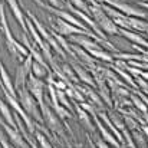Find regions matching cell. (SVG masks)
I'll return each instance as SVG.
<instances>
[{
	"mask_svg": "<svg viewBox=\"0 0 148 148\" xmlns=\"http://www.w3.org/2000/svg\"><path fill=\"white\" fill-rule=\"evenodd\" d=\"M135 1H148V0H135Z\"/></svg>",
	"mask_w": 148,
	"mask_h": 148,
	"instance_id": "d6a6232c",
	"label": "cell"
},
{
	"mask_svg": "<svg viewBox=\"0 0 148 148\" xmlns=\"http://www.w3.org/2000/svg\"><path fill=\"white\" fill-rule=\"evenodd\" d=\"M128 22L132 27V30L138 32V33H147L148 32V22L140 17H128Z\"/></svg>",
	"mask_w": 148,
	"mask_h": 148,
	"instance_id": "ac0fdd59",
	"label": "cell"
},
{
	"mask_svg": "<svg viewBox=\"0 0 148 148\" xmlns=\"http://www.w3.org/2000/svg\"><path fill=\"white\" fill-rule=\"evenodd\" d=\"M69 3H71L72 6H75L76 9L82 10L84 13L89 14V9H88V4L85 3V0H69Z\"/></svg>",
	"mask_w": 148,
	"mask_h": 148,
	"instance_id": "83f0119b",
	"label": "cell"
},
{
	"mask_svg": "<svg viewBox=\"0 0 148 148\" xmlns=\"http://www.w3.org/2000/svg\"><path fill=\"white\" fill-rule=\"evenodd\" d=\"M122 148H127V147H122Z\"/></svg>",
	"mask_w": 148,
	"mask_h": 148,
	"instance_id": "74e56055",
	"label": "cell"
},
{
	"mask_svg": "<svg viewBox=\"0 0 148 148\" xmlns=\"http://www.w3.org/2000/svg\"><path fill=\"white\" fill-rule=\"evenodd\" d=\"M140 76H141L143 79L148 81V71H144V69H143V71H141V75H140Z\"/></svg>",
	"mask_w": 148,
	"mask_h": 148,
	"instance_id": "1f68e13d",
	"label": "cell"
},
{
	"mask_svg": "<svg viewBox=\"0 0 148 148\" xmlns=\"http://www.w3.org/2000/svg\"><path fill=\"white\" fill-rule=\"evenodd\" d=\"M124 124H125V127H127V130L128 131H134V130H138V121L134 118V116H131V115H124Z\"/></svg>",
	"mask_w": 148,
	"mask_h": 148,
	"instance_id": "4316f807",
	"label": "cell"
},
{
	"mask_svg": "<svg viewBox=\"0 0 148 148\" xmlns=\"http://www.w3.org/2000/svg\"><path fill=\"white\" fill-rule=\"evenodd\" d=\"M86 52H88L92 58H95V59L105 60V62H108V63L115 62L114 55H112V53H109V52H106V50H103V49H88Z\"/></svg>",
	"mask_w": 148,
	"mask_h": 148,
	"instance_id": "e0dca14e",
	"label": "cell"
},
{
	"mask_svg": "<svg viewBox=\"0 0 148 148\" xmlns=\"http://www.w3.org/2000/svg\"><path fill=\"white\" fill-rule=\"evenodd\" d=\"M88 1H91V3H92V1H95V0H88Z\"/></svg>",
	"mask_w": 148,
	"mask_h": 148,
	"instance_id": "d590c367",
	"label": "cell"
},
{
	"mask_svg": "<svg viewBox=\"0 0 148 148\" xmlns=\"http://www.w3.org/2000/svg\"><path fill=\"white\" fill-rule=\"evenodd\" d=\"M78 148H84V147H82V145H78Z\"/></svg>",
	"mask_w": 148,
	"mask_h": 148,
	"instance_id": "e575fe53",
	"label": "cell"
},
{
	"mask_svg": "<svg viewBox=\"0 0 148 148\" xmlns=\"http://www.w3.org/2000/svg\"><path fill=\"white\" fill-rule=\"evenodd\" d=\"M118 33L122 35L125 39L131 40L134 45H138V46H141V48H144V49H148V40L141 35V33H138V32H135V30L119 29V27H118Z\"/></svg>",
	"mask_w": 148,
	"mask_h": 148,
	"instance_id": "8fae6325",
	"label": "cell"
},
{
	"mask_svg": "<svg viewBox=\"0 0 148 148\" xmlns=\"http://www.w3.org/2000/svg\"><path fill=\"white\" fill-rule=\"evenodd\" d=\"M0 147L1 148H12L9 145V141L6 137H3V134H0Z\"/></svg>",
	"mask_w": 148,
	"mask_h": 148,
	"instance_id": "f546056e",
	"label": "cell"
},
{
	"mask_svg": "<svg viewBox=\"0 0 148 148\" xmlns=\"http://www.w3.org/2000/svg\"><path fill=\"white\" fill-rule=\"evenodd\" d=\"M56 97H58V101H59V103H60L62 106H65V108L69 109L71 112L73 111V105H72L71 101L68 99V95H66L65 91H62V89H56Z\"/></svg>",
	"mask_w": 148,
	"mask_h": 148,
	"instance_id": "7402d4cb",
	"label": "cell"
},
{
	"mask_svg": "<svg viewBox=\"0 0 148 148\" xmlns=\"http://www.w3.org/2000/svg\"><path fill=\"white\" fill-rule=\"evenodd\" d=\"M40 112H42V116H43V124L49 128L50 131L56 135H59L60 138H65V132H63V128H62V124H60V119L58 118V115L55 114V111L52 109L49 103H42L40 105Z\"/></svg>",
	"mask_w": 148,
	"mask_h": 148,
	"instance_id": "3957f363",
	"label": "cell"
},
{
	"mask_svg": "<svg viewBox=\"0 0 148 148\" xmlns=\"http://www.w3.org/2000/svg\"><path fill=\"white\" fill-rule=\"evenodd\" d=\"M130 99H131V102H132V105L141 112V114H145L148 112V106L145 105V102L143 101V99L140 98L138 95H134V94H130Z\"/></svg>",
	"mask_w": 148,
	"mask_h": 148,
	"instance_id": "603a6c76",
	"label": "cell"
},
{
	"mask_svg": "<svg viewBox=\"0 0 148 148\" xmlns=\"http://www.w3.org/2000/svg\"><path fill=\"white\" fill-rule=\"evenodd\" d=\"M0 134H1V132H0Z\"/></svg>",
	"mask_w": 148,
	"mask_h": 148,
	"instance_id": "f35d334b",
	"label": "cell"
},
{
	"mask_svg": "<svg viewBox=\"0 0 148 148\" xmlns=\"http://www.w3.org/2000/svg\"><path fill=\"white\" fill-rule=\"evenodd\" d=\"M94 81H95L97 88H98V95L103 101V103H106L108 106H112V97H111V91H109V86L106 84V79L101 73L94 72Z\"/></svg>",
	"mask_w": 148,
	"mask_h": 148,
	"instance_id": "ba28073f",
	"label": "cell"
},
{
	"mask_svg": "<svg viewBox=\"0 0 148 148\" xmlns=\"http://www.w3.org/2000/svg\"><path fill=\"white\" fill-rule=\"evenodd\" d=\"M49 72H50V69L45 68V66H43V65H40L39 62L33 60V63H32V73H33L36 78L43 79L45 76H48V73H49Z\"/></svg>",
	"mask_w": 148,
	"mask_h": 148,
	"instance_id": "ffe728a7",
	"label": "cell"
},
{
	"mask_svg": "<svg viewBox=\"0 0 148 148\" xmlns=\"http://www.w3.org/2000/svg\"><path fill=\"white\" fill-rule=\"evenodd\" d=\"M26 14H27V17L32 20V23L35 25V27H36V30L39 32V35L42 36V39H43V40H45V42H46V43H48V45L50 46V49L55 50V52H56V53H58L60 58H66V53H65V50L59 46V43L56 42L55 36L46 30V27H45V26H43V25H42V23H40V22H39L36 17H35V16H33V13H32L30 10H27V9H26Z\"/></svg>",
	"mask_w": 148,
	"mask_h": 148,
	"instance_id": "277c9868",
	"label": "cell"
},
{
	"mask_svg": "<svg viewBox=\"0 0 148 148\" xmlns=\"http://www.w3.org/2000/svg\"><path fill=\"white\" fill-rule=\"evenodd\" d=\"M141 131L144 132V135L147 137V140H148V125H147V124H143V127H141Z\"/></svg>",
	"mask_w": 148,
	"mask_h": 148,
	"instance_id": "4dcf8cb0",
	"label": "cell"
},
{
	"mask_svg": "<svg viewBox=\"0 0 148 148\" xmlns=\"http://www.w3.org/2000/svg\"><path fill=\"white\" fill-rule=\"evenodd\" d=\"M89 9V16L92 17V20L97 23L99 29L106 33V35H119L118 33V26L114 23V20L102 10L101 4L97 1H92L91 6H88Z\"/></svg>",
	"mask_w": 148,
	"mask_h": 148,
	"instance_id": "7a4b0ae2",
	"label": "cell"
},
{
	"mask_svg": "<svg viewBox=\"0 0 148 148\" xmlns=\"http://www.w3.org/2000/svg\"><path fill=\"white\" fill-rule=\"evenodd\" d=\"M0 125L3 127L4 132L7 134L9 140L12 141V144L14 145V148H30V145L27 144V141L23 138V135H22L17 130H14V128H12L10 125H7V124L4 122V119L0 121Z\"/></svg>",
	"mask_w": 148,
	"mask_h": 148,
	"instance_id": "52a82bcc",
	"label": "cell"
},
{
	"mask_svg": "<svg viewBox=\"0 0 148 148\" xmlns=\"http://www.w3.org/2000/svg\"><path fill=\"white\" fill-rule=\"evenodd\" d=\"M112 71H114V72H116L118 75H121V76L128 82V85H131L132 88H138V86H137V84H135V81H134V78H132L128 72L122 71V69H121V68H118V66H114V68H112Z\"/></svg>",
	"mask_w": 148,
	"mask_h": 148,
	"instance_id": "cb8c5ba5",
	"label": "cell"
},
{
	"mask_svg": "<svg viewBox=\"0 0 148 148\" xmlns=\"http://www.w3.org/2000/svg\"><path fill=\"white\" fill-rule=\"evenodd\" d=\"M109 119H111V122L119 130V131H122V130H125L127 127H125V124H124V119L121 118V115H118L116 112H111L109 115Z\"/></svg>",
	"mask_w": 148,
	"mask_h": 148,
	"instance_id": "484cf974",
	"label": "cell"
},
{
	"mask_svg": "<svg viewBox=\"0 0 148 148\" xmlns=\"http://www.w3.org/2000/svg\"><path fill=\"white\" fill-rule=\"evenodd\" d=\"M46 86L48 85L40 78H36L33 73H30L29 78H27V81H26V88L33 95V98L36 99V102L39 103V106L42 103H45V91H46Z\"/></svg>",
	"mask_w": 148,
	"mask_h": 148,
	"instance_id": "5b68a950",
	"label": "cell"
},
{
	"mask_svg": "<svg viewBox=\"0 0 148 148\" xmlns=\"http://www.w3.org/2000/svg\"><path fill=\"white\" fill-rule=\"evenodd\" d=\"M131 132V137L135 143L137 148H148V140L147 137L144 135V132L138 128V130H134V131H130Z\"/></svg>",
	"mask_w": 148,
	"mask_h": 148,
	"instance_id": "d6986e66",
	"label": "cell"
},
{
	"mask_svg": "<svg viewBox=\"0 0 148 148\" xmlns=\"http://www.w3.org/2000/svg\"><path fill=\"white\" fill-rule=\"evenodd\" d=\"M95 145H97V148H111L109 147V144H108L106 141H103L101 137L97 140V144H95Z\"/></svg>",
	"mask_w": 148,
	"mask_h": 148,
	"instance_id": "f1b7e54d",
	"label": "cell"
},
{
	"mask_svg": "<svg viewBox=\"0 0 148 148\" xmlns=\"http://www.w3.org/2000/svg\"><path fill=\"white\" fill-rule=\"evenodd\" d=\"M0 115H1V118L4 119V122L7 125H10L12 128L17 130V125H16V121H14V115H13L9 103L6 101H3L1 98H0Z\"/></svg>",
	"mask_w": 148,
	"mask_h": 148,
	"instance_id": "9a60e30c",
	"label": "cell"
},
{
	"mask_svg": "<svg viewBox=\"0 0 148 148\" xmlns=\"http://www.w3.org/2000/svg\"><path fill=\"white\" fill-rule=\"evenodd\" d=\"M92 118L95 119V127H97V130L99 131V135H101V138L103 140V141H106L109 145H112V147L115 148H122V145L119 144V141L115 138V135L102 124V121L98 118V115L95 114V115H92Z\"/></svg>",
	"mask_w": 148,
	"mask_h": 148,
	"instance_id": "9c48e42d",
	"label": "cell"
},
{
	"mask_svg": "<svg viewBox=\"0 0 148 148\" xmlns=\"http://www.w3.org/2000/svg\"><path fill=\"white\" fill-rule=\"evenodd\" d=\"M73 108H75V109H76V112H78V119H79L81 125H82V127H84L88 132H95L97 127L92 124L91 115H89V114H88L84 108H81V105H79V103H76V102H75Z\"/></svg>",
	"mask_w": 148,
	"mask_h": 148,
	"instance_id": "4fadbf2b",
	"label": "cell"
},
{
	"mask_svg": "<svg viewBox=\"0 0 148 148\" xmlns=\"http://www.w3.org/2000/svg\"><path fill=\"white\" fill-rule=\"evenodd\" d=\"M71 66H72V69H73L75 75L78 76V79H79L81 82H84L85 85H88V86H91V88H95V86H97V84H95L94 78L88 73V71H86L84 66H81L79 63H72Z\"/></svg>",
	"mask_w": 148,
	"mask_h": 148,
	"instance_id": "5bb4252c",
	"label": "cell"
},
{
	"mask_svg": "<svg viewBox=\"0 0 148 148\" xmlns=\"http://www.w3.org/2000/svg\"><path fill=\"white\" fill-rule=\"evenodd\" d=\"M1 119H3V118H1V115H0V121H1Z\"/></svg>",
	"mask_w": 148,
	"mask_h": 148,
	"instance_id": "8d00e7d4",
	"label": "cell"
},
{
	"mask_svg": "<svg viewBox=\"0 0 148 148\" xmlns=\"http://www.w3.org/2000/svg\"><path fill=\"white\" fill-rule=\"evenodd\" d=\"M60 71H62V73L72 82V84H78L79 82V79H78V76L75 75V72H73V69H72V66L69 65V63H63L62 66H60Z\"/></svg>",
	"mask_w": 148,
	"mask_h": 148,
	"instance_id": "44dd1931",
	"label": "cell"
},
{
	"mask_svg": "<svg viewBox=\"0 0 148 148\" xmlns=\"http://www.w3.org/2000/svg\"><path fill=\"white\" fill-rule=\"evenodd\" d=\"M145 19H147V22H148V13H147V16H145Z\"/></svg>",
	"mask_w": 148,
	"mask_h": 148,
	"instance_id": "836d02e7",
	"label": "cell"
},
{
	"mask_svg": "<svg viewBox=\"0 0 148 148\" xmlns=\"http://www.w3.org/2000/svg\"><path fill=\"white\" fill-rule=\"evenodd\" d=\"M6 3L9 4V7H10V10H12L14 19L19 22L20 27L23 29V33L29 35V32H27V26H26V16L23 14V12H22V9H20L19 1H17V0H6Z\"/></svg>",
	"mask_w": 148,
	"mask_h": 148,
	"instance_id": "30bf717a",
	"label": "cell"
},
{
	"mask_svg": "<svg viewBox=\"0 0 148 148\" xmlns=\"http://www.w3.org/2000/svg\"><path fill=\"white\" fill-rule=\"evenodd\" d=\"M0 86H3L12 97L17 98V92H16V88H14V82L12 81L10 75L7 73L4 65L0 62Z\"/></svg>",
	"mask_w": 148,
	"mask_h": 148,
	"instance_id": "7c38bea8",
	"label": "cell"
},
{
	"mask_svg": "<svg viewBox=\"0 0 148 148\" xmlns=\"http://www.w3.org/2000/svg\"><path fill=\"white\" fill-rule=\"evenodd\" d=\"M32 63H33V58L29 53L23 62H20V65L16 69V76H14V88H20L23 85H26V81L29 78V75L32 73Z\"/></svg>",
	"mask_w": 148,
	"mask_h": 148,
	"instance_id": "8992f818",
	"label": "cell"
},
{
	"mask_svg": "<svg viewBox=\"0 0 148 148\" xmlns=\"http://www.w3.org/2000/svg\"><path fill=\"white\" fill-rule=\"evenodd\" d=\"M71 49L73 50V53H75L76 59L79 58L84 63H86V65H88V66H91V68H94V66H95V58H92V56L84 49V48H81L79 45L71 43Z\"/></svg>",
	"mask_w": 148,
	"mask_h": 148,
	"instance_id": "2e32d148",
	"label": "cell"
},
{
	"mask_svg": "<svg viewBox=\"0 0 148 148\" xmlns=\"http://www.w3.org/2000/svg\"><path fill=\"white\" fill-rule=\"evenodd\" d=\"M35 137H36V140H38V143H39L40 148H53L52 147V144H50V140L43 134V132H40V131L36 130Z\"/></svg>",
	"mask_w": 148,
	"mask_h": 148,
	"instance_id": "d4e9b609",
	"label": "cell"
},
{
	"mask_svg": "<svg viewBox=\"0 0 148 148\" xmlns=\"http://www.w3.org/2000/svg\"><path fill=\"white\" fill-rule=\"evenodd\" d=\"M16 92H17V101L20 102V105L26 111V114L35 122L43 124V116H42V112H40V106L36 102V99L33 98V95L29 92L26 85H23L20 88H16Z\"/></svg>",
	"mask_w": 148,
	"mask_h": 148,
	"instance_id": "6da1fadb",
	"label": "cell"
}]
</instances>
